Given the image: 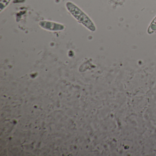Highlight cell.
I'll list each match as a JSON object with an SVG mask.
<instances>
[{
    "label": "cell",
    "mask_w": 156,
    "mask_h": 156,
    "mask_svg": "<svg viewBox=\"0 0 156 156\" xmlns=\"http://www.w3.org/2000/svg\"><path fill=\"white\" fill-rule=\"evenodd\" d=\"M66 8L71 14L80 23L92 31L95 30V27L92 21L75 4L69 2L66 3Z\"/></svg>",
    "instance_id": "6da1fadb"
}]
</instances>
